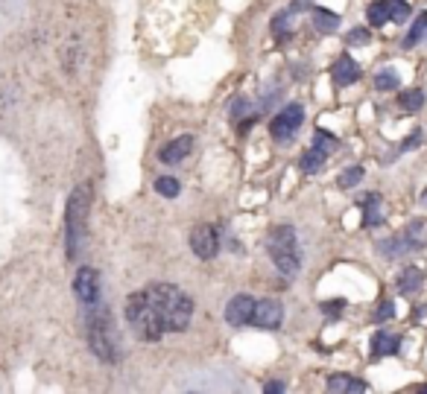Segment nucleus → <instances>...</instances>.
I'll return each mask as SVG.
<instances>
[{
	"label": "nucleus",
	"instance_id": "nucleus-1",
	"mask_svg": "<svg viewBox=\"0 0 427 394\" xmlns=\"http://www.w3.org/2000/svg\"><path fill=\"white\" fill-rule=\"evenodd\" d=\"M191 318V295L173 283H150L126 298V322L140 342H158L164 333H182Z\"/></svg>",
	"mask_w": 427,
	"mask_h": 394
},
{
	"label": "nucleus",
	"instance_id": "nucleus-2",
	"mask_svg": "<svg viewBox=\"0 0 427 394\" xmlns=\"http://www.w3.org/2000/svg\"><path fill=\"white\" fill-rule=\"evenodd\" d=\"M88 342H91V351L103 362H117V339H114L111 313L100 301L88 307Z\"/></svg>",
	"mask_w": 427,
	"mask_h": 394
},
{
	"label": "nucleus",
	"instance_id": "nucleus-3",
	"mask_svg": "<svg viewBox=\"0 0 427 394\" xmlns=\"http://www.w3.org/2000/svg\"><path fill=\"white\" fill-rule=\"evenodd\" d=\"M267 252L281 275H296L301 269V254L296 245V231L290 225H275L267 237Z\"/></svg>",
	"mask_w": 427,
	"mask_h": 394
},
{
	"label": "nucleus",
	"instance_id": "nucleus-4",
	"mask_svg": "<svg viewBox=\"0 0 427 394\" xmlns=\"http://www.w3.org/2000/svg\"><path fill=\"white\" fill-rule=\"evenodd\" d=\"M88 205H91V187L79 184L74 190V196L67 199V257H77V252H79V242L85 237Z\"/></svg>",
	"mask_w": 427,
	"mask_h": 394
},
{
	"label": "nucleus",
	"instance_id": "nucleus-5",
	"mask_svg": "<svg viewBox=\"0 0 427 394\" xmlns=\"http://www.w3.org/2000/svg\"><path fill=\"white\" fill-rule=\"evenodd\" d=\"M304 123V108L299 103H290L287 108H281L272 120H270V132L275 140H290Z\"/></svg>",
	"mask_w": 427,
	"mask_h": 394
},
{
	"label": "nucleus",
	"instance_id": "nucleus-6",
	"mask_svg": "<svg viewBox=\"0 0 427 394\" xmlns=\"http://www.w3.org/2000/svg\"><path fill=\"white\" fill-rule=\"evenodd\" d=\"M191 249H194V254H196L199 260H214V257H217V252H220L217 228L208 225V223L196 225V228L191 231Z\"/></svg>",
	"mask_w": 427,
	"mask_h": 394
},
{
	"label": "nucleus",
	"instance_id": "nucleus-7",
	"mask_svg": "<svg viewBox=\"0 0 427 394\" xmlns=\"http://www.w3.org/2000/svg\"><path fill=\"white\" fill-rule=\"evenodd\" d=\"M74 292H77V298L91 307V304H97L100 301V272L97 269H91V266H82L77 278H74Z\"/></svg>",
	"mask_w": 427,
	"mask_h": 394
},
{
	"label": "nucleus",
	"instance_id": "nucleus-8",
	"mask_svg": "<svg viewBox=\"0 0 427 394\" xmlns=\"http://www.w3.org/2000/svg\"><path fill=\"white\" fill-rule=\"evenodd\" d=\"M284 322V307L275 301V298H264V301H255V310H252V322L255 327L260 330H278Z\"/></svg>",
	"mask_w": 427,
	"mask_h": 394
},
{
	"label": "nucleus",
	"instance_id": "nucleus-9",
	"mask_svg": "<svg viewBox=\"0 0 427 394\" xmlns=\"http://www.w3.org/2000/svg\"><path fill=\"white\" fill-rule=\"evenodd\" d=\"M252 310H255V298L252 295H234L226 307V322L234 327H246L252 322Z\"/></svg>",
	"mask_w": 427,
	"mask_h": 394
},
{
	"label": "nucleus",
	"instance_id": "nucleus-10",
	"mask_svg": "<svg viewBox=\"0 0 427 394\" xmlns=\"http://www.w3.org/2000/svg\"><path fill=\"white\" fill-rule=\"evenodd\" d=\"M331 77H334V85H337V88L354 85V82L360 79V64L354 62L348 53H343V56L334 62V67H331Z\"/></svg>",
	"mask_w": 427,
	"mask_h": 394
},
{
	"label": "nucleus",
	"instance_id": "nucleus-11",
	"mask_svg": "<svg viewBox=\"0 0 427 394\" xmlns=\"http://www.w3.org/2000/svg\"><path fill=\"white\" fill-rule=\"evenodd\" d=\"M322 137H325V132H319V140H316L311 150L301 155V161H299V167H301L304 176H311V172H319L322 164H325V158H328V143H322Z\"/></svg>",
	"mask_w": 427,
	"mask_h": 394
},
{
	"label": "nucleus",
	"instance_id": "nucleus-12",
	"mask_svg": "<svg viewBox=\"0 0 427 394\" xmlns=\"http://www.w3.org/2000/svg\"><path fill=\"white\" fill-rule=\"evenodd\" d=\"M191 150H194V135H182V137H176V140H170L167 146H164V150L158 152V158L164 164H179L182 158L191 155Z\"/></svg>",
	"mask_w": 427,
	"mask_h": 394
},
{
	"label": "nucleus",
	"instance_id": "nucleus-13",
	"mask_svg": "<svg viewBox=\"0 0 427 394\" xmlns=\"http://www.w3.org/2000/svg\"><path fill=\"white\" fill-rule=\"evenodd\" d=\"M398 348H401V339L398 336H392V333H375V339H372V356L377 359V356H392V354H398Z\"/></svg>",
	"mask_w": 427,
	"mask_h": 394
},
{
	"label": "nucleus",
	"instance_id": "nucleus-14",
	"mask_svg": "<svg viewBox=\"0 0 427 394\" xmlns=\"http://www.w3.org/2000/svg\"><path fill=\"white\" fill-rule=\"evenodd\" d=\"M421 283H424V272L416 266H407V272H401V278H398L401 295H416L421 289Z\"/></svg>",
	"mask_w": 427,
	"mask_h": 394
},
{
	"label": "nucleus",
	"instance_id": "nucleus-15",
	"mask_svg": "<svg viewBox=\"0 0 427 394\" xmlns=\"http://www.w3.org/2000/svg\"><path fill=\"white\" fill-rule=\"evenodd\" d=\"M369 385L363 380H354V377H345V374H334L328 377V391H366Z\"/></svg>",
	"mask_w": 427,
	"mask_h": 394
},
{
	"label": "nucleus",
	"instance_id": "nucleus-16",
	"mask_svg": "<svg viewBox=\"0 0 427 394\" xmlns=\"http://www.w3.org/2000/svg\"><path fill=\"white\" fill-rule=\"evenodd\" d=\"M314 21H316V27H319V33H334L337 27H340V15H334V12H325V9H314Z\"/></svg>",
	"mask_w": 427,
	"mask_h": 394
},
{
	"label": "nucleus",
	"instance_id": "nucleus-17",
	"mask_svg": "<svg viewBox=\"0 0 427 394\" xmlns=\"http://www.w3.org/2000/svg\"><path fill=\"white\" fill-rule=\"evenodd\" d=\"M424 33H427V12H421V15L413 21V27H410V33H407V38H404V47H416V44L424 38Z\"/></svg>",
	"mask_w": 427,
	"mask_h": 394
},
{
	"label": "nucleus",
	"instance_id": "nucleus-18",
	"mask_svg": "<svg viewBox=\"0 0 427 394\" xmlns=\"http://www.w3.org/2000/svg\"><path fill=\"white\" fill-rule=\"evenodd\" d=\"M387 21H389V6H387V0H377V4L369 6V23H372V27H384Z\"/></svg>",
	"mask_w": 427,
	"mask_h": 394
},
{
	"label": "nucleus",
	"instance_id": "nucleus-19",
	"mask_svg": "<svg viewBox=\"0 0 427 394\" xmlns=\"http://www.w3.org/2000/svg\"><path fill=\"white\" fill-rule=\"evenodd\" d=\"M377 205H381V196H369V199H366V216H363V225H377V223H381V208H377Z\"/></svg>",
	"mask_w": 427,
	"mask_h": 394
},
{
	"label": "nucleus",
	"instance_id": "nucleus-20",
	"mask_svg": "<svg viewBox=\"0 0 427 394\" xmlns=\"http://www.w3.org/2000/svg\"><path fill=\"white\" fill-rule=\"evenodd\" d=\"M421 106H424V91H418V88H413V91H407L404 96H401V108L410 111V114H416Z\"/></svg>",
	"mask_w": 427,
	"mask_h": 394
},
{
	"label": "nucleus",
	"instance_id": "nucleus-21",
	"mask_svg": "<svg viewBox=\"0 0 427 394\" xmlns=\"http://www.w3.org/2000/svg\"><path fill=\"white\" fill-rule=\"evenodd\" d=\"M155 190L164 196V199H176V196L182 193V187H179V181H176L173 176H161V179L155 181Z\"/></svg>",
	"mask_w": 427,
	"mask_h": 394
},
{
	"label": "nucleus",
	"instance_id": "nucleus-22",
	"mask_svg": "<svg viewBox=\"0 0 427 394\" xmlns=\"http://www.w3.org/2000/svg\"><path fill=\"white\" fill-rule=\"evenodd\" d=\"M375 85L381 88V91H395L398 88V73L392 70V67H387V70H381L375 77Z\"/></svg>",
	"mask_w": 427,
	"mask_h": 394
},
{
	"label": "nucleus",
	"instance_id": "nucleus-23",
	"mask_svg": "<svg viewBox=\"0 0 427 394\" xmlns=\"http://www.w3.org/2000/svg\"><path fill=\"white\" fill-rule=\"evenodd\" d=\"M387 6H389V21H407L410 4H404V0H387Z\"/></svg>",
	"mask_w": 427,
	"mask_h": 394
},
{
	"label": "nucleus",
	"instance_id": "nucleus-24",
	"mask_svg": "<svg viewBox=\"0 0 427 394\" xmlns=\"http://www.w3.org/2000/svg\"><path fill=\"white\" fill-rule=\"evenodd\" d=\"M363 176H366V169H363V167H351L348 172H343V176H340V187H354Z\"/></svg>",
	"mask_w": 427,
	"mask_h": 394
},
{
	"label": "nucleus",
	"instance_id": "nucleus-25",
	"mask_svg": "<svg viewBox=\"0 0 427 394\" xmlns=\"http://www.w3.org/2000/svg\"><path fill=\"white\" fill-rule=\"evenodd\" d=\"M392 307H395L392 301H381V307H377V313H375V322H389V318L395 315Z\"/></svg>",
	"mask_w": 427,
	"mask_h": 394
},
{
	"label": "nucleus",
	"instance_id": "nucleus-26",
	"mask_svg": "<svg viewBox=\"0 0 427 394\" xmlns=\"http://www.w3.org/2000/svg\"><path fill=\"white\" fill-rule=\"evenodd\" d=\"M343 310H345V298L325 301V304H322V313H325V315H343Z\"/></svg>",
	"mask_w": 427,
	"mask_h": 394
},
{
	"label": "nucleus",
	"instance_id": "nucleus-27",
	"mask_svg": "<svg viewBox=\"0 0 427 394\" xmlns=\"http://www.w3.org/2000/svg\"><path fill=\"white\" fill-rule=\"evenodd\" d=\"M369 30H351L348 33V44H369Z\"/></svg>",
	"mask_w": 427,
	"mask_h": 394
},
{
	"label": "nucleus",
	"instance_id": "nucleus-28",
	"mask_svg": "<svg viewBox=\"0 0 427 394\" xmlns=\"http://www.w3.org/2000/svg\"><path fill=\"white\" fill-rule=\"evenodd\" d=\"M12 4H15V0H0V30H4V23L9 21V12H12Z\"/></svg>",
	"mask_w": 427,
	"mask_h": 394
},
{
	"label": "nucleus",
	"instance_id": "nucleus-29",
	"mask_svg": "<svg viewBox=\"0 0 427 394\" xmlns=\"http://www.w3.org/2000/svg\"><path fill=\"white\" fill-rule=\"evenodd\" d=\"M418 143H421V132H413V137H410V140H404V146H401V150H416Z\"/></svg>",
	"mask_w": 427,
	"mask_h": 394
},
{
	"label": "nucleus",
	"instance_id": "nucleus-30",
	"mask_svg": "<svg viewBox=\"0 0 427 394\" xmlns=\"http://www.w3.org/2000/svg\"><path fill=\"white\" fill-rule=\"evenodd\" d=\"M284 388H287V385L278 383V380H272V383H267V385H264V391H284Z\"/></svg>",
	"mask_w": 427,
	"mask_h": 394
},
{
	"label": "nucleus",
	"instance_id": "nucleus-31",
	"mask_svg": "<svg viewBox=\"0 0 427 394\" xmlns=\"http://www.w3.org/2000/svg\"><path fill=\"white\" fill-rule=\"evenodd\" d=\"M421 202H424V205H427V193H424V196H421Z\"/></svg>",
	"mask_w": 427,
	"mask_h": 394
},
{
	"label": "nucleus",
	"instance_id": "nucleus-32",
	"mask_svg": "<svg viewBox=\"0 0 427 394\" xmlns=\"http://www.w3.org/2000/svg\"><path fill=\"white\" fill-rule=\"evenodd\" d=\"M418 391H427V385H418Z\"/></svg>",
	"mask_w": 427,
	"mask_h": 394
}]
</instances>
